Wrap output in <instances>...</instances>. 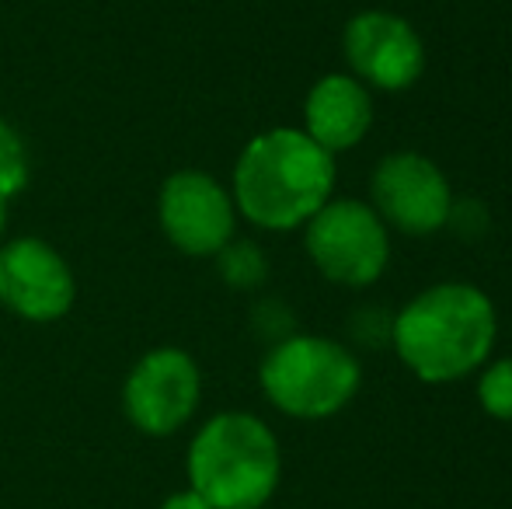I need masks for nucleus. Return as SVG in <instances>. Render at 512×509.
I'll list each match as a JSON object with an SVG mask.
<instances>
[{
	"label": "nucleus",
	"instance_id": "6",
	"mask_svg": "<svg viewBox=\"0 0 512 509\" xmlns=\"http://www.w3.org/2000/svg\"><path fill=\"white\" fill-rule=\"evenodd\" d=\"M387 231H401L408 238H429L450 224L453 189L443 168L432 157L415 150H394L380 157L370 175V199Z\"/></svg>",
	"mask_w": 512,
	"mask_h": 509
},
{
	"label": "nucleus",
	"instance_id": "17",
	"mask_svg": "<svg viewBox=\"0 0 512 509\" xmlns=\"http://www.w3.org/2000/svg\"><path fill=\"white\" fill-rule=\"evenodd\" d=\"M4 227H7V203L0 199V234H4Z\"/></svg>",
	"mask_w": 512,
	"mask_h": 509
},
{
	"label": "nucleus",
	"instance_id": "15",
	"mask_svg": "<svg viewBox=\"0 0 512 509\" xmlns=\"http://www.w3.org/2000/svg\"><path fill=\"white\" fill-rule=\"evenodd\" d=\"M384 307H359L356 314L349 318V335L352 342L359 346H391V325H394V314H380Z\"/></svg>",
	"mask_w": 512,
	"mask_h": 509
},
{
	"label": "nucleus",
	"instance_id": "12",
	"mask_svg": "<svg viewBox=\"0 0 512 509\" xmlns=\"http://www.w3.org/2000/svg\"><path fill=\"white\" fill-rule=\"evenodd\" d=\"M213 258H216V269H220L223 283L234 286V290H255V286H262L265 276H269V262H265L262 248H258L255 241L234 238Z\"/></svg>",
	"mask_w": 512,
	"mask_h": 509
},
{
	"label": "nucleus",
	"instance_id": "2",
	"mask_svg": "<svg viewBox=\"0 0 512 509\" xmlns=\"http://www.w3.org/2000/svg\"><path fill=\"white\" fill-rule=\"evenodd\" d=\"M237 217L262 231H297L335 196V154L297 126L251 136L230 178Z\"/></svg>",
	"mask_w": 512,
	"mask_h": 509
},
{
	"label": "nucleus",
	"instance_id": "14",
	"mask_svg": "<svg viewBox=\"0 0 512 509\" xmlns=\"http://www.w3.org/2000/svg\"><path fill=\"white\" fill-rule=\"evenodd\" d=\"M28 178H32V164H28L25 140L7 119H0V199L7 203L25 192Z\"/></svg>",
	"mask_w": 512,
	"mask_h": 509
},
{
	"label": "nucleus",
	"instance_id": "11",
	"mask_svg": "<svg viewBox=\"0 0 512 509\" xmlns=\"http://www.w3.org/2000/svg\"><path fill=\"white\" fill-rule=\"evenodd\" d=\"M373 129V91L352 74H324L304 102V133L328 154L359 147Z\"/></svg>",
	"mask_w": 512,
	"mask_h": 509
},
{
	"label": "nucleus",
	"instance_id": "16",
	"mask_svg": "<svg viewBox=\"0 0 512 509\" xmlns=\"http://www.w3.org/2000/svg\"><path fill=\"white\" fill-rule=\"evenodd\" d=\"M161 509H213V506H209L196 489H182V492H175V496L164 499Z\"/></svg>",
	"mask_w": 512,
	"mask_h": 509
},
{
	"label": "nucleus",
	"instance_id": "4",
	"mask_svg": "<svg viewBox=\"0 0 512 509\" xmlns=\"http://www.w3.org/2000/svg\"><path fill=\"white\" fill-rule=\"evenodd\" d=\"M258 384L276 412L300 422H321L352 405L363 384V367L345 342L293 332L272 342L262 356Z\"/></svg>",
	"mask_w": 512,
	"mask_h": 509
},
{
	"label": "nucleus",
	"instance_id": "1",
	"mask_svg": "<svg viewBox=\"0 0 512 509\" xmlns=\"http://www.w3.org/2000/svg\"><path fill=\"white\" fill-rule=\"evenodd\" d=\"M499 311L481 286L446 279L394 311L391 349L422 384H453L492 360Z\"/></svg>",
	"mask_w": 512,
	"mask_h": 509
},
{
	"label": "nucleus",
	"instance_id": "10",
	"mask_svg": "<svg viewBox=\"0 0 512 509\" xmlns=\"http://www.w3.org/2000/svg\"><path fill=\"white\" fill-rule=\"evenodd\" d=\"M74 297V269L49 241L14 238L0 245V304L14 318L49 325L67 318Z\"/></svg>",
	"mask_w": 512,
	"mask_h": 509
},
{
	"label": "nucleus",
	"instance_id": "7",
	"mask_svg": "<svg viewBox=\"0 0 512 509\" xmlns=\"http://www.w3.org/2000/svg\"><path fill=\"white\" fill-rule=\"evenodd\" d=\"M203 401V374L192 353L157 346L133 363L122 384V412L147 436H171L192 422Z\"/></svg>",
	"mask_w": 512,
	"mask_h": 509
},
{
	"label": "nucleus",
	"instance_id": "9",
	"mask_svg": "<svg viewBox=\"0 0 512 509\" xmlns=\"http://www.w3.org/2000/svg\"><path fill=\"white\" fill-rule=\"evenodd\" d=\"M342 56L349 74L370 91L398 95L425 70V42L408 18L394 11H359L342 32Z\"/></svg>",
	"mask_w": 512,
	"mask_h": 509
},
{
	"label": "nucleus",
	"instance_id": "3",
	"mask_svg": "<svg viewBox=\"0 0 512 509\" xmlns=\"http://www.w3.org/2000/svg\"><path fill=\"white\" fill-rule=\"evenodd\" d=\"M185 475L213 509H262L283 478V450L258 415L220 412L192 436Z\"/></svg>",
	"mask_w": 512,
	"mask_h": 509
},
{
	"label": "nucleus",
	"instance_id": "5",
	"mask_svg": "<svg viewBox=\"0 0 512 509\" xmlns=\"http://www.w3.org/2000/svg\"><path fill=\"white\" fill-rule=\"evenodd\" d=\"M304 248L328 283L363 290L387 272L391 231L366 199L331 196L304 224Z\"/></svg>",
	"mask_w": 512,
	"mask_h": 509
},
{
	"label": "nucleus",
	"instance_id": "13",
	"mask_svg": "<svg viewBox=\"0 0 512 509\" xmlns=\"http://www.w3.org/2000/svg\"><path fill=\"white\" fill-rule=\"evenodd\" d=\"M478 405L499 422H512V356L488 360L478 370Z\"/></svg>",
	"mask_w": 512,
	"mask_h": 509
},
{
	"label": "nucleus",
	"instance_id": "8",
	"mask_svg": "<svg viewBox=\"0 0 512 509\" xmlns=\"http://www.w3.org/2000/svg\"><path fill=\"white\" fill-rule=\"evenodd\" d=\"M157 224L182 255L213 258L237 238V206L220 178L199 168H182L164 178Z\"/></svg>",
	"mask_w": 512,
	"mask_h": 509
}]
</instances>
